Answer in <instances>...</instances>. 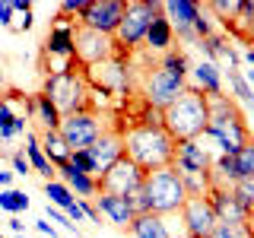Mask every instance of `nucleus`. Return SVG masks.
Wrapping results in <instances>:
<instances>
[{"mask_svg":"<svg viewBox=\"0 0 254 238\" xmlns=\"http://www.w3.org/2000/svg\"><path fill=\"white\" fill-rule=\"evenodd\" d=\"M3 83L6 79H3V63H0V92H3Z\"/></svg>","mask_w":254,"mask_h":238,"instance_id":"a18cd8bd","label":"nucleus"},{"mask_svg":"<svg viewBox=\"0 0 254 238\" xmlns=\"http://www.w3.org/2000/svg\"><path fill=\"white\" fill-rule=\"evenodd\" d=\"M61 137L67 140L70 153H86L95 140L102 137V121L92 111H76L61 121Z\"/></svg>","mask_w":254,"mask_h":238,"instance_id":"9d476101","label":"nucleus"},{"mask_svg":"<svg viewBox=\"0 0 254 238\" xmlns=\"http://www.w3.org/2000/svg\"><path fill=\"white\" fill-rule=\"evenodd\" d=\"M175 146L178 143L162 127V118L153 108H149V115L143 121H137L130 130H124V156L130 162H137L146 175L159 172V169H169L175 162Z\"/></svg>","mask_w":254,"mask_h":238,"instance_id":"f257e3e1","label":"nucleus"},{"mask_svg":"<svg viewBox=\"0 0 254 238\" xmlns=\"http://www.w3.org/2000/svg\"><path fill=\"white\" fill-rule=\"evenodd\" d=\"M89 79H86V70H76V63L58 70V73L45 76V95L58 105V111L64 118L76 115V111H89Z\"/></svg>","mask_w":254,"mask_h":238,"instance_id":"20e7f679","label":"nucleus"},{"mask_svg":"<svg viewBox=\"0 0 254 238\" xmlns=\"http://www.w3.org/2000/svg\"><path fill=\"white\" fill-rule=\"evenodd\" d=\"M133 238H172L169 226H165L162 216H156V213H143L130 222V229H127Z\"/></svg>","mask_w":254,"mask_h":238,"instance_id":"bb28decb","label":"nucleus"},{"mask_svg":"<svg viewBox=\"0 0 254 238\" xmlns=\"http://www.w3.org/2000/svg\"><path fill=\"white\" fill-rule=\"evenodd\" d=\"M0 210H6V213H22V210H29V197H26V190H13V187H6V190H0Z\"/></svg>","mask_w":254,"mask_h":238,"instance_id":"2f4dec72","label":"nucleus"},{"mask_svg":"<svg viewBox=\"0 0 254 238\" xmlns=\"http://www.w3.org/2000/svg\"><path fill=\"white\" fill-rule=\"evenodd\" d=\"M95 210H99L111 226H118V229H130V222L137 219L130 200H127V197H118V194H102V190H99V197H95Z\"/></svg>","mask_w":254,"mask_h":238,"instance_id":"aec40b11","label":"nucleus"},{"mask_svg":"<svg viewBox=\"0 0 254 238\" xmlns=\"http://www.w3.org/2000/svg\"><path fill=\"white\" fill-rule=\"evenodd\" d=\"M143 181H146V172H143L137 162H130V159L124 156V159H118V162L99 178V190H102V194L127 197V194H133L137 187H143Z\"/></svg>","mask_w":254,"mask_h":238,"instance_id":"9b49d317","label":"nucleus"},{"mask_svg":"<svg viewBox=\"0 0 254 238\" xmlns=\"http://www.w3.org/2000/svg\"><path fill=\"white\" fill-rule=\"evenodd\" d=\"M206 200L213 203L216 219L222 222V226H248L251 210H245V206L238 203V197L232 194V187H210Z\"/></svg>","mask_w":254,"mask_h":238,"instance_id":"a211bd4d","label":"nucleus"},{"mask_svg":"<svg viewBox=\"0 0 254 238\" xmlns=\"http://www.w3.org/2000/svg\"><path fill=\"white\" fill-rule=\"evenodd\" d=\"M159 10V3L153 0H133V3H124V19L121 26L115 32V45L118 51L127 48V51H133V48H140L146 42V32H149V22H153V13Z\"/></svg>","mask_w":254,"mask_h":238,"instance_id":"0eeeda50","label":"nucleus"},{"mask_svg":"<svg viewBox=\"0 0 254 238\" xmlns=\"http://www.w3.org/2000/svg\"><path fill=\"white\" fill-rule=\"evenodd\" d=\"M35 229H38V232H42V235H48V238H54V226H51V222H35Z\"/></svg>","mask_w":254,"mask_h":238,"instance_id":"ea45409f","label":"nucleus"},{"mask_svg":"<svg viewBox=\"0 0 254 238\" xmlns=\"http://www.w3.org/2000/svg\"><path fill=\"white\" fill-rule=\"evenodd\" d=\"M32 121H38L42 133L45 130H61L64 115L58 111V105H54L45 92H35V95H32Z\"/></svg>","mask_w":254,"mask_h":238,"instance_id":"393cba45","label":"nucleus"},{"mask_svg":"<svg viewBox=\"0 0 254 238\" xmlns=\"http://www.w3.org/2000/svg\"><path fill=\"white\" fill-rule=\"evenodd\" d=\"M10 181H13V172H0V190L10 184Z\"/></svg>","mask_w":254,"mask_h":238,"instance_id":"a19ab883","label":"nucleus"},{"mask_svg":"<svg viewBox=\"0 0 254 238\" xmlns=\"http://www.w3.org/2000/svg\"><path fill=\"white\" fill-rule=\"evenodd\" d=\"M10 162H13V175H29L32 172V165H29V159H26V153H13L10 156Z\"/></svg>","mask_w":254,"mask_h":238,"instance_id":"e433bc0d","label":"nucleus"},{"mask_svg":"<svg viewBox=\"0 0 254 238\" xmlns=\"http://www.w3.org/2000/svg\"><path fill=\"white\" fill-rule=\"evenodd\" d=\"M6 29L10 32H29L32 29V3H26V0H13V19H10Z\"/></svg>","mask_w":254,"mask_h":238,"instance_id":"7c9ffc66","label":"nucleus"},{"mask_svg":"<svg viewBox=\"0 0 254 238\" xmlns=\"http://www.w3.org/2000/svg\"><path fill=\"white\" fill-rule=\"evenodd\" d=\"M29 121H32V95H22L19 89L0 92V140L10 143L22 137Z\"/></svg>","mask_w":254,"mask_h":238,"instance_id":"1a4fd4ad","label":"nucleus"},{"mask_svg":"<svg viewBox=\"0 0 254 238\" xmlns=\"http://www.w3.org/2000/svg\"><path fill=\"white\" fill-rule=\"evenodd\" d=\"M10 229H13V232H16V235H22V229H26V226H22V222H19V219H16V216H13V219H10Z\"/></svg>","mask_w":254,"mask_h":238,"instance_id":"79ce46f5","label":"nucleus"},{"mask_svg":"<svg viewBox=\"0 0 254 238\" xmlns=\"http://www.w3.org/2000/svg\"><path fill=\"white\" fill-rule=\"evenodd\" d=\"M235 169H238V178H254V140L235 153Z\"/></svg>","mask_w":254,"mask_h":238,"instance_id":"473e14b6","label":"nucleus"},{"mask_svg":"<svg viewBox=\"0 0 254 238\" xmlns=\"http://www.w3.org/2000/svg\"><path fill=\"white\" fill-rule=\"evenodd\" d=\"M232 194L238 197V203L245 206V210H254V178H242L232 184Z\"/></svg>","mask_w":254,"mask_h":238,"instance_id":"72a5a7b5","label":"nucleus"},{"mask_svg":"<svg viewBox=\"0 0 254 238\" xmlns=\"http://www.w3.org/2000/svg\"><path fill=\"white\" fill-rule=\"evenodd\" d=\"M73 51H76V63L83 70L99 67V63L118 58L115 38L102 35V32H95V29H86V26H79V22H76V29H73Z\"/></svg>","mask_w":254,"mask_h":238,"instance_id":"6e6552de","label":"nucleus"},{"mask_svg":"<svg viewBox=\"0 0 254 238\" xmlns=\"http://www.w3.org/2000/svg\"><path fill=\"white\" fill-rule=\"evenodd\" d=\"M172 169L178 175H210L213 169V153L210 146H203V140H185L175 146V162Z\"/></svg>","mask_w":254,"mask_h":238,"instance_id":"2eb2a0df","label":"nucleus"},{"mask_svg":"<svg viewBox=\"0 0 254 238\" xmlns=\"http://www.w3.org/2000/svg\"><path fill=\"white\" fill-rule=\"evenodd\" d=\"M79 206H83V213H86L89 222H102V213L95 210V200H79Z\"/></svg>","mask_w":254,"mask_h":238,"instance_id":"4c0bfd02","label":"nucleus"},{"mask_svg":"<svg viewBox=\"0 0 254 238\" xmlns=\"http://www.w3.org/2000/svg\"><path fill=\"white\" fill-rule=\"evenodd\" d=\"M245 79H248V86H251V92H254V70H245Z\"/></svg>","mask_w":254,"mask_h":238,"instance_id":"37998d69","label":"nucleus"},{"mask_svg":"<svg viewBox=\"0 0 254 238\" xmlns=\"http://www.w3.org/2000/svg\"><path fill=\"white\" fill-rule=\"evenodd\" d=\"M190 76H194V89L203 92L206 99L213 95H222V70L213 60H200L190 67Z\"/></svg>","mask_w":254,"mask_h":238,"instance_id":"b1692460","label":"nucleus"},{"mask_svg":"<svg viewBox=\"0 0 254 238\" xmlns=\"http://www.w3.org/2000/svg\"><path fill=\"white\" fill-rule=\"evenodd\" d=\"M10 19H13V0H3L0 3V26H10Z\"/></svg>","mask_w":254,"mask_h":238,"instance_id":"58836bf2","label":"nucleus"},{"mask_svg":"<svg viewBox=\"0 0 254 238\" xmlns=\"http://www.w3.org/2000/svg\"><path fill=\"white\" fill-rule=\"evenodd\" d=\"M210 238H251V232H248V226H216V232H213Z\"/></svg>","mask_w":254,"mask_h":238,"instance_id":"f704fd0d","label":"nucleus"},{"mask_svg":"<svg viewBox=\"0 0 254 238\" xmlns=\"http://www.w3.org/2000/svg\"><path fill=\"white\" fill-rule=\"evenodd\" d=\"M185 89H188V79L185 76H178V73H172L169 67L156 63V67H149L146 79H143V102H146L153 111L162 115V111L169 108Z\"/></svg>","mask_w":254,"mask_h":238,"instance_id":"423d86ee","label":"nucleus"},{"mask_svg":"<svg viewBox=\"0 0 254 238\" xmlns=\"http://www.w3.org/2000/svg\"><path fill=\"white\" fill-rule=\"evenodd\" d=\"M127 63L124 58L118 54V58H111L105 63H99V67H89L86 70V79H89V86H95V89H105V92H121L127 86Z\"/></svg>","mask_w":254,"mask_h":238,"instance_id":"6ab92c4d","label":"nucleus"},{"mask_svg":"<svg viewBox=\"0 0 254 238\" xmlns=\"http://www.w3.org/2000/svg\"><path fill=\"white\" fill-rule=\"evenodd\" d=\"M73 29H76V19L67 22L58 16L51 29H48V38H45V58H61L64 67L76 63V51H73Z\"/></svg>","mask_w":254,"mask_h":238,"instance_id":"dca6fc26","label":"nucleus"},{"mask_svg":"<svg viewBox=\"0 0 254 238\" xmlns=\"http://www.w3.org/2000/svg\"><path fill=\"white\" fill-rule=\"evenodd\" d=\"M226 76H229V89H232L235 102L251 105V102H254V92H251V86H248V79H245L242 70H226Z\"/></svg>","mask_w":254,"mask_h":238,"instance_id":"c756f323","label":"nucleus"},{"mask_svg":"<svg viewBox=\"0 0 254 238\" xmlns=\"http://www.w3.org/2000/svg\"><path fill=\"white\" fill-rule=\"evenodd\" d=\"M48 216H51L54 222H61L64 229H70V232H76V222L70 219V216H67V213H64V210H58V206H51V203H48Z\"/></svg>","mask_w":254,"mask_h":238,"instance_id":"c9c22d12","label":"nucleus"},{"mask_svg":"<svg viewBox=\"0 0 254 238\" xmlns=\"http://www.w3.org/2000/svg\"><path fill=\"white\" fill-rule=\"evenodd\" d=\"M162 13L172 22L175 35L185 38V42H194V22L203 13L200 3H194V0H169V3H162Z\"/></svg>","mask_w":254,"mask_h":238,"instance_id":"f3484780","label":"nucleus"},{"mask_svg":"<svg viewBox=\"0 0 254 238\" xmlns=\"http://www.w3.org/2000/svg\"><path fill=\"white\" fill-rule=\"evenodd\" d=\"M248 232H251V238H254V210H251V216H248Z\"/></svg>","mask_w":254,"mask_h":238,"instance_id":"c03bdc74","label":"nucleus"},{"mask_svg":"<svg viewBox=\"0 0 254 238\" xmlns=\"http://www.w3.org/2000/svg\"><path fill=\"white\" fill-rule=\"evenodd\" d=\"M210 102V124H206V137L216 143L219 156H235L242 146L251 143L248 124H245V115L238 111L235 99H226V95H213Z\"/></svg>","mask_w":254,"mask_h":238,"instance_id":"7ed1b4c3","label":"nucleus"},{"mask_svg":"<svg viewBox=\"0 0 254 238\" xmlns=\"http://www.w3.org/2000/svg\"><path fill=\"white\" fill-rule=\"evenodd\" d=\"M181 222H185V232L190 238H210L219 226L216 210L206 197H188V203L181 206Z\"/></svg>","mask_w":254,"mask_h":238,"instance_id":"4468645a","label":"nucleus"},{"mask_svg":"<svg viewBox=\"0 0 254 238\" xmlns=\"http://www.w3.org/2000/svg\"><path fill=\"white\" fill-rule=\"evenodd\" d=\"M200 51L206 54V60H213L216 67H219V63H226V70H238V60H242V54L235 51V45L229 42L226 35H219V32H213L210 38H203Z\"/></svg>","mask_w":254,"mask_h":238,"instance_id":"412c9836","label":"nucleus"},{"mask_svg":"<svg viewBox=\"0 0 254 238\" xmlns=\"http://www.w3.org/2000/svg\"><path fill=\"white\" fill-rule=\"evenodd\" d=\"M19 238H26V235H19Z\"/></svg>","mask_w":254,"mask_h":238,"instance_id":"de8ad7c7","label":"nucleus"},{"mask_svg":"<svg viewBox=\"0 0 254 238\" xmlns=\"http://www.w3.org/2000/svg\"><path fill=\"white\" fill-rule=\"evenodd\" d=\"M121 19H124V0H89V6L79 16V26L95 29V32H102V35L115 38Z\"/></svg>","mask_w":254,"mask_h":238,"instance_id":"f8f14e48","label":"nucleus"},{"mask_svg":"<svg viewBox=\"0 0 254 238\" xmlns=\"http://www.w3.org/2000/svg\"><path fill=\"white\" fill-rule=\"evenodd\" d=\"M159 118H162V127L172 133L175 143L197 140V137H203L206 124H210V102H206L203 92H197L194 86H188Z\"/></svg>","mask_w":254,"mask_h":238,"instance_id":"f03ea898","label":"nucleus"},{"mask_svg":"<svg viewBox=\"0 0 254 238\" xmlns=\"http://www.w3.org/2000/svg\"><path fill=\"white\" fill-rule=\"evenodd\" d=\"M45 197H48V203L51 206H58V210H70V206L76 203V197H73V190H70L64 181H45Z\"/></svg>","mask_w":254,"mask_h":238,"instance_id":"c85d7f7f","label":"nucleus"},{"mask_svg":"<svg viewBox=\"0 0 254 238\" xmlns=\"http://www.w3.org/2000/svg\"><path fill=\"white\" fill-rule=\"evenodd\" d=\"M143 190H146V200H149V213H156V216L181 213V206L188 203V187L172 165L149 172L146 181H143Z\"/></svg>","mask_w":254,"mask_h":238,"instance_id":"39448f33","label":"nucleus"},{"mask_svg":"<svg viewBox=\"0 0 254 238\" xmlns=\"http://www.w3.org/2000/svg\"><path fill=\"white\" fill-rule=\"evenodd\" d=\"M58 175H61V181H64V184L73 190V197H76V200H95V197H99V181H95L92 175H86V172L73 169L70 162H67V165H61Z\"/></svg>","mask_w":254,"mask_h":238,"instance_id":"4be33fe9","label":"nucleus"},{"mask_svg":"<svg viewBox=\"0 0 254 238\" xmlns=\"http://www.w3.org/2000/svg\"><path fill=\"white\" fill-rule=\"evenodd\" d=\"M86 159H89V169H92V178L99 181L118 159H124V133L118 130H102V137L86 149Z\"/></svg>","mask_w":254,"mask_h":238,"instance_id":"ddd939ff","label":"nucleus"},{"mask_svg":"<svg viewBox=\"0 0 254 238\" xmlns=\"http://www.w3.org/2000/svg\"><path fill=\"white\" fill-rule=\"evenodd\" d=\"M248 111H251V118H254V102H251V105H248Z\"/></svg>","mask_w":254,"mask_h":238,"instance_id":"49530a36","label":"nucleus"},{"mask_svg":"<svg viewBox=\"0 0 254 238\" xmlns=\"http://www.w3.org/2000/svg\"><path fill=\"white\" fill-rule=\"evenodd\" d=\"M38 143H42V153L48 156V162L54 165V169H61V165H67L70 162V146H67V140L61 137V130H45L42 137H38Z\"/></svg>","mask_w":254,"mask_h":238,"instance_id":"a878e982","label":"nucleus"},{"mask_svg":"<svg viewBox=\"0 0 254 238\" xmlns=\"http://www.w3.org/2000/svg\"><path fill=\"white\" fill-rule=\"evenodd\" d=\"M22 153H26L32 172H38L45 181H54V175H58V169H54L51 162H48V156L42 153V143H38L35 133H26V146H22Z\"/></svg>","mask_w":254,"mask_h":238,"instance_id":"cd10ccee","label":"nucleus"},{"mask_svg":"<svg viewBox=\"0 0 254 238\" xmlns=\"http://www.w3.org/2000/svg\"><path fill=\"white\" fill-rule=\"evenodd\" d=\"M0 238H3V235H0Z\"/></svg>","mask_w":254,"mask_h":238,"instance_id":"09e8293b","label":"nucleus"},{"mask_svg":"<svg viewBox=\"0 0 254 238\" xmlns=\"http://www.w3.org/2000/svg\"><path fill=\"white\" fill-rule=\"evenodd\" d=\"M143 45H146L149 51H159V54H165V51L175 48V29H172V22L165 19L162 3H159V10L153 13V22H149V32H146V42Z\"/></svg>","mask_w":254,"mask_h":238,"instance_id":"5701e85b","label":"nucleus"}]
</instances>
